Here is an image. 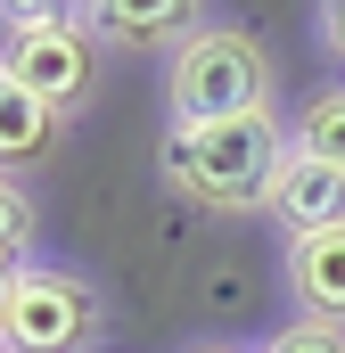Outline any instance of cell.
<instances>
[{
  "label": "cell",
  "mask_w": 345,
  "mask_h": 353,
  "mask_svg": "<svg viewBox=\"0 0 345 353\" xmlns=\"http://www.w3.org/2000/svg\"><path fill=\"white\" fill-rule=\"evenodd\" d=\"M288 132L279 115H230V123H172L165 132V173L172 189H189L197 205L222 214H271V189L288 173Z\"/></svg>",
  "instance_id": "1"
},
{
  "label": "cell",
  "mask_w": 345,
  "mask_h": 353,
  "mask_svg": "<svg viewBox=\"0 0 345 353\" xmlns=\"http://www.w3.org/2000/svg\"><path fill=\"white\" fill-rule=\"evenodd\" d=\"M172 123H230V115H263L271 99V58L239 25H197L172 50Z\"/></svg>",
  "instance_id": "2"
},
{
  "label": "cell",
  "mask_w": 345,
  "mask_h": 353,
  "mask_svg": "<svg viewBox=\"0 0 345 353\" xmlns=\"http://www.w3.org/2000/svg\"><path fill=\"white\" fill-rule=\"evenodd\" d=\"M0 74L25 83L41 107H75L90 83V25L66 8H8V41H0Z\"/></svg>",
  "instance_id": "3"
},
{
  "label": "cell",
  "mask_w": 345,
  "mask_h": 353,
  "mask_svg": "<svg viewBox=\"0 0 345 353\" xmlns=\"http://www.w3.org/2000/svg\"><path fill=\"white\" fill-rule=\"evenodd\" d=\"M90 329H99L90 279H75V271H58V263H17L8 321H0V345L8 353H83Z\"/></svg>",
  "instance_id": "4"
},
{
  "label": "cell",
  "mask_w": 345,
  "mask_h": 353,
  "mask_svg": "<svg viewBox=\"0 0 345 353\" xmlns=\"http://www.w3.org/2000/svg\"><path fill=\"white\" fill-rule=\"evenodd\" d=\"M271 214L288 222V239L337 230V222H345V173L313 165L304 148H288V173H279V189H271Z\"/></svg>",
  "instance_id": "5"
},
{
  "label": "cell",
  "mask_w": 345,
  "mask_h": 353,
  "mask_svg": "<svg viewBox=\"0 0 345 353\" xmlns=\"http://www.w3.org/2000/svg\"><path fill=\"white\" fill-rule=\"evenodd\" d=\"M288 288H296V304L321 329H345V222L288 247Z\"/></svg>",
  "instance_id": "6"
},
{
  "label": "cell",
  "mask_w": 345,
  "mask_h": 353,
  "mask_svg": "<svg viewBox=\"0 0 345 353\" xmlns=\"http://www.w3.org/2000/svg\"><path fill=\"white\" fill-rule=\"evenodd\" d=\"M50 148H58V107H41L25 83H8V74H0V173L41 165Z\"/></svg>",
  "instance_id": "7"
},
{
  "label": "cell",
  "mask_w": 345,
  "mask_h": 353,
  "mask_svg": "<svg viewBox=\"0 0 345 353\" xmlns=\"http://www.w3.org/2000/svg\"><path fill=\"white\" fill-rule=\"evenodd\" d=\"M83 25H90V33H107V41H172V33L189 41L206 17L181 8V0H99Z\"/></svg>",
  "instance_id": "8"
},
{
  "label": "cell",
  "mask_w": 345,
  "mask_h": 353,
  "mask_svg": "<svg viewBox=\"0 0 345 353\" xmlns=\"http://www.w3.org/2000/svg\"><path fill=\"white\" fill-rule=\"evenodd\" d=\"M288 140H296V148H304L313 165H329V173H345V90H313Z\"/></svg>",
  "instance_id": "9"
},
{
  "label": "cell",
  "mask_w": 345,
  "mask_h": 353,
  "mask_svg": "<svg viewBox=\"0 0 345 353\" xmlns=\"http://www.w3.org/2000/svg\"><path fill=\"white\" fill-rule=\"evenodd\" d=\"M25 239H33V205H25V189H17V181L0 173V255H17Z\"/></svg>",
  "instance_id": "10"
},
{
  "label": "cell",
  "mask_w": 345,
  "mask_h": 353,
  "mask_svg": "<svg viewBox=\"0 0 345 353\" xmlns=\"http://www.w3.org/2000/svg\"><path fill=\"white\" fill-rule=\"evenodd\" d=\"M263 353H345V337H337V329H321V321H296V329H279Z\"/></svg>",
  "instance_id": "11"
},
{
  "label": "cell",
  "mask_w": 345,
  "mask_h": 353,
  "mask_svg": "<svg viewBox=\"0 0 345 353\" xmlns=\"http://www.w3.org/2000/svg\"><path fill=\"white\" fill-rule=\"evenodd\" d=\"M321 25H329V50H337V58H345V0H337V8H329V17H321Z\"/></svg>",
  "instance_id": "12"
},
{
  "label": "cell",
  "mask_w": 345,
  "mask_h": 353,
  "mask_svg": "<svg viewBox=\"0 0 345 353\" xmlns=\"http://www.w3.org/2000/svg\"><path fill=\"white\" fill-rule=\"evenodd\" d=\"M8 288H17V263L0 255V321H8Z\"/></svg>",
  "instance_id": "13"
},
{
  "label": "cell",
  "mask_w": 345,
  "mask_h": 353,
  "mask_svg": "<svg viewBox=\"0 0 345 353\" xmlns=\"http://www.w3.org/2000/svg\"><path fill=\"white\" fill-rule=\"evenodd\" d=\"M197 353H230V345H197Z\"/></svg>",
  "instance_id": "14"
},
{
  "label": "cell",
  "mask_w": 345,
  "mask_h": 353,
  "mask_svg": "<svg viewBox=\"0 0 345 353\" xmlns=\"http://www.w3.org/2000/svg\"><path fill=\"white\" fill-rule=\"evenodd\" d=\"M0 353H8V345H0Z\"/></svg>",
  "instance_id": "15"
}]
</instances>
